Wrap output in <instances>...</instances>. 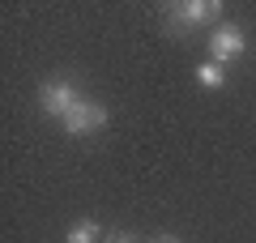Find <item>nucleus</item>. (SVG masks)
<instances>
[{
    "label": "nucleus",
    "mask_w": 256,
    "mask_h": 243,
    "mask_svg": "<svg viewBox=\"0 0 256 243\" xmlns=\"http://www.w3.org/2000/svg\"><path fill=\"white\" fill-rule=\"evenodd\" d=\"M38 102H43V111H47V116L64 120L68 111L77 107V102H82V94H77V86H73V81L56 77V81H47L43 90H38Z\"/></svg>",
    "instance_id": "f257e3e1"
},
{
    "label": "nucleus",
    "mask_w": 256,
    "mask_h": 243,
    "mask_svg": "<svg viewBox=\"0 0 256 243\" xmlns=\"http://www.w3.org/2000/svg\"><path fill=\"white\" fill-rule=\"evenodd\" d=\"M154 243H180V239H171V234H158V239Z\"/></svg>",
    "instance_id": "6e6552de"
},
{
    "label": "nucleus",
    "mask_w": 256,
    "mask_h": 243,
    "mask_svg": "<svg viewBox=\"0 0 256 243\" xmlns=\"http://www.w3.org/2000/svg\"><path fill=\"white\" fill-rule=\"evenodd\" d=\"M60 124H64V132H68V136H86V132H94V128L107 124V107L94 102V98H82L68 116L60 120Z\"/></svg>",
    "instance_id": "f03ea898"
},
{
    "label": "nucleus",
    "mask_w": 256,
    "mask_h": 243,
    "mask_svg": "<svg viewBox=\"0 0 256 243\" xmlns=\"http://www.w3.org/2000/svg\"><path fill=\"white\" fill-rule=\"evenodd\" d=\"M248 52V38H244V30L239 26H218L210 34V56H214V64H230V60H239V56Z\"/></svg>",
    "instance_id": "7ed1b4c3"
},
{
    "label": "nucleus",
    "mask_w": 256,
    "mask_h": 243,
    "mask_svg": "<svg viewBox=\"0 0 256 243\" xmlns=\"http://www.w3.org/2000/svg\"><path fill=\"white\" fill-rule=\"evenodd\" d=\"M218 18V4H210V0H184V4H171V22L180 30L196 26V22H210Z\"/></svg>",
    "instance_id": "20e7f679"
},
{
    "label": "nucleus",
    "mask_w": 256,
    "mask_h": 243,
    "mask_svg": "<svg viewBox=\"0 0 256 243\" xmlns=\"http://www.w3.org/2000/svg\"><path fill=\"white\" fill-rule=\"evenodd\" d=\"M196 81H201L205 90H218L222 81H226V72H222V64H201L196 68Z\"/></svg>",
    "instance_id": "423d86ee"
},
{
    "label": "nucleus",
    "mask_w": 256,
    "mask_h": 243,
    "mask_svg": "<svg viewBox=\"0 0 256 243\" xmlns=\"http://www.w3.org/2000/svg\"><path fill=\"white\" fill-rule=\"evenodd\" d=\"M107 243H137V234H132V230H111Z\"/></svg>",
    "instance_id": "0eeeda50"
},
{
    "label": "nucleus",
    "mask_w": 256,
    "mask_h": 243,
    "mask_svg": "<svg viewBox=\"0 0 256 243\" xmlns=\"http://www.w3.org/2000/svg\"><path fill=\"white\" fill-rule=\"evenodd\" d=\"M98 230L102 226L94 222V218H82V222L68 226V243H98Z\"/></svg>",
    "instance_id": "39448f33"
}]
</instances>
